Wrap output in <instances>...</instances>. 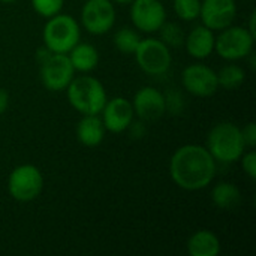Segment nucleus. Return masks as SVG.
<instances>
[{"mask_svg": "<svg viewBox=\"0 0 256 256\" xmlns=\"http://www.w3.org/2000/svg\"><path fill=\"white\" fill-rule=\"evenodd\" d=\"M172 182L184 190L206 189L216 176V160L204 146L186 144L178 147L170 160Z\"/></svg>", "mask_w": 256, "mask_h": 256, "instance_id": "f257e3e1", "label": "nucleus"}, {"mask_svg": "<svg viewBox=\"0 0 256 256\" xmlns=\"http://www.w3.org/2000/svg\"><path fill=\"white\" fill-rule=\"evenodd\" d=\"M206 148L216 162L234 164L240 160L246 150L242 129L232 122H220L214 124L207 135Z\"/></svg>", "mask_w": 256, "mask_h": 256, "instance_id": "f03ea898", "label": "nucleus"}, {"mask_svg": "<svg viewBox=\"0 0 256 256\" xmlns=\"http://www.w3.org/2000/svg\"><path fill=\"white\" fill-rule=\"evenodd\" d=\"M66 94L70 106L82 116L100 114L108 99L104 84L94 76L88 75L76 78L74 76V80L66 87Z\"/></svg>", "mask_w": 256, "mask_h": 256, "instance_id": "7ed1b4c3", "label": "nucleus"}, {"mask_svg": "<svg viewBox=\"0 0 256 256\" xmlns=\"http://www.w3.org/2000/svg\"><path fill=\"white\" fill-rule=\"evenodd\" d=\"M44 45L48 51L68 54L81 39V28L69 14H57L48 18L42 32Z\"/></svg>", "mask_w": 256, "mask_h": 256, "instance_id": "20e7f679", "label": "nucleus"}, {"mask_svg": "<svg viewBox=\"0 0 256 256\" xmlns=\"http://www.w3.org/2000/svg\"><path fill=\"white\" fill-rule=\"evenodd\" d=\"M39 78L42 86L50 92H63L75 76V69L68 54L51 52L46 48L38 51Z\"/></svg>", "mask_w": 256, "mask_h": 256, "instance_id": "39448f33", "label": "nucleus"}, {"mask_svg": "<svg viewBox=\"0 0 256 256\" xmlns=\"http://www.w3.org/2000/svg\"><path fill=\"white\" fill-rule=\"evenodd\" d=\"M255 36L242 26H230L214 38V51L228 62H237L250 56Z\"/></svg>", "mask_w": 256, "mask_h": 256, "instance_id": "423d86ee", "label": "nucleus"}, {"mask_svg": "<svg viewBox=\"0 0 256 256\" xmlns=\"http://www.w3.org/2000/svg\"><path fill=\"white\" fill-rule=\"evenodd\" d=\"M44 189V176L34 165L24 164L14 168L8 177V192L18 202L36 200Z\"/></svg>", "mask_w": 256, "mask_h": 256, "instance_id": "0eeeda50", "label": "nucleus"}, {"mask_svg": "<svg viewBox=\"0 0 256 256\" xmlns=\"http://www.w3.org/2000/svg\"><path fill=\"white\" fill-rule=\"evenodd\" d=\"M134 54L140 69L147 75H164L172 62L170 46L156 38L141 39Z\"/></svg>", "mask_w": 256, "mask_h": 256, "instance_id": "6e6552de", "label": "nucleus"}, {"mask_svg": "<svg viewBox=\"0 0 256 256\" xmlns=\"http://www.w3.org/2000/svg\"><path fill=\"white\" fill-rule=\"evenodd\" d=\"M114 22L116 8L111 0H86L81 9V24L90 34H105Z\"/></svg>", "mask_w": 256, "mask_h": 256, "instance_id": "1a4fd4ad", "label": "nucleus"}, {"mask_svg": "<svg viewBox=\"0 0 256 256\" xmlns=\"http://www.w3.org/2000/svg\"><path fill=\"white\" fill-rule=\"evenodd\" d=\"M130 21L142 33H156L166 21V9L160 0L130 2Z\"/></svg>", "mask_w": 256, "mask_h": 256, "instance_id": "9d476101", "label": "nucleus"}, {"mask_svg": "<svg viewBox=\"0 0 256 256\" xmlns=\"http://www.w3.org/2000/svg\"><path fill=\"white\" fill-rule=\"evenodd\" d=\"M182 84L186 92L198 98L213 96L218 88V74L202 63H194L184 68L182 74Z\"/></svg>", "mask_w": 256, "mask_h": 256, "instance_id": "9b49d317", "label": "nucleus"}, {"mask_svg": "<svg viewBox=\"0 0 256 256\" xmlns=\"http://www.w3.org/2000/svg\"><path fill=\"white\" fill-rule=\"evenodd\" d=\"M237 16L236 0H202L200 18L210 30H224L230 27Z\"/></svg>", "mask_w": 256, "mask_h": 256, "instance_id": "f8f14e48", "label": "nucleus"}, {"mask_svg": "<svg viewBox=\"0 0 256 256\" xmlns=\"http://www.w3.org/2000/svg\"><path fill=\"white\" fill-rule=\"evenodd\" d=\"M100 114L105 129L112 134H122L129 129L135 116L132 102L122 96L106 99Z\"/></svg>", "mask_w": 256, "mask_h": 256, "instance_id": "ddd939ff", "label": "nucleus"}, {"mask_svg": "<svg viewBox=\"0 0 256 256\" xmlns=\"http://www.w3.org/2000/svg\"><path fill=\"white\" fill-rule=\"evenodd\" d=\"M134 112L144 122L159 120L166 112L165 94L154 87H141L132 100Z\"/></svg>", "mask_w": 256, "mask_h": 256, "instance_id": "4468645a", "label": "nucleus"}, {"mask_svg": "<svg viewBox=\"0 0 256 256\" xmlns=\"http://www.w3.org/2000/svg\"><path fill=\"white\" fill-rule=\"evenodd\" d=\"M214 33L204 24L194 27L184 38V46L190 57L196 60L207 58L214 51Z\"/></svg>", "mask_w": 256, "mask_h": 256, "instance_id": "2eb2a0df", "label": "nucleus"}, {"mask_svg": "<svg viewBox=\"0 0 256 256\" xmlns=\"http://www.w3.org/2000/svg\"><path fill=\"white\" fill-rule=\"evenodd\" d=\"M105 126L99 114L96 116H82L78 122L75 134L76 140L86 147H98L105 138Z\"/></svg>", "mask_w": 256, "mask_h": 256, "instance_id": "dca6fc26", "label": "nucleus"}, {"mask_svg": "<svg viewBox=\"0 0 256 256\" xmlns=\"http://www.w3.org/2000/svg\"><path fill=\"white\" fill-rule=\"evenodd\" d=\"M188 252L190 256H218L220 252V240L210 230H200L188 240Z\"/></svg>", "mask_w": 256, "mask_h": 256, "instance_id": "f3484780", "label": "nucleus"}, {"mask_svg": "<svg viewBox=\"0 0 256 256\" xmlns=\"http://www.w3.org/2000/svg\"><path fill=\"white\" fill-rule=\"evenodd\" d=\"M69 60L75 69V72L88 74L94 70L99 64V52L92 44L78 42L69 52Z\"/></svg>", "mask_w": 256, "mask_h": 256, "instance_id": "a211bd4d", "label": "nucleus"}, {"mask_svg": "<svg viewBox=\"0 0 256 256\" xmlns=\"http://www.w3.org/2000/svg\"><path fill=\"white\" fill-rule=\"evenodd\" d=\"M212 201L218 208L234 210L242 202V192L234 183L220 182L212 190Z\"/></svg>", "mask_w": 256, "mask_h": 256, "instance_id": "6ab92c4d", "label": "nucleus"}, {"mask_svg": "<svg viewBox=\"0 0 256 256\" xmlns=\"http://www.w3.org/2000/svg\"><path fill=\"white\" fill-rule=\"evenodd\" d=\"M218 74V82H219V87L225 88V90H236L238 88L244 80H246V72L242 66L238 64H226L224 66Z\"/></svg>", "mask_w": 256, "mask_h": 256, "instance_id": "aec40b11", "label": "nucleus"}, {"mask_svg": "<svg viewBox=\"0 0 256 256\" xmlns=\"http://www.w3.org/2000/svg\"><path fill=\"white\" fill-rule=\"evenodd\" d=\"M142 38L132 27H122L114 34V45L123 54H134Z\"/></svg>", "mask_w": 256, "mask_h": 256, "instance_id": "412c9836", "label": "nucleus"}, {"mask_svg": "<svg viewBox=\"0 0 256 256\" xmlns=\"http://www.w3.org/2000/svg\"><path fill=\"white\" fill-rule=\"evenodd\" d=\"M160 33V40L168 45V46H182L184 44V32H183V27L177 22H164L162 27L158 30Z\"/></svg>", "mask_w": 256, "mask_h": 256, "instance_id": "4be33fe9", "label": "nucleus"}, {"mask_svg": "<svg viewBox=\"0 0 256 256\" xmlns=\"http://www.w3.org/2000/svg\"><path fill=\"white\" fill-rule=\"evenodd\" d=\"M174 12L183 21H194L200 16L201 0H174Z\"/></svg>", "mask_w": 256, "mask_h": 256, "instance_id": "5701e85b", "label": "nucleus"}, {"mask_svg": "<svg viewBox=\"0 0 256 256\" xmlns=\"http://www.w3.org/2000/svg\"><path fill=\"white\" fill-rule=\"evenodd\" d=\"M63 4L64 0H32V6L34 12L46 20L60 14Z\"/></svg>", "mask_w": 256, "mask_h": 256, "instance_id": "b1692460", "label": "nucleus"}, {"mask_svg": "<svg viewBox=\"0 0 256 256\" xmlns=\"http://www.w3.org/2000/svg\"><path fill=\"white\" fill-rule=\"evenodd\" d=\"M240 160H242V168H243V171L252 178V180H255L256 177V153L254 152V148H250V152H248V153H243L242 154V158H240Z\"/></svg>", "mask_w": 256, "mask_h": 256, "instance_id": "393cba45", "label": "nucleus"}, {"mask_svg": "<svg viewBox=\"0 0 256 256\" xmlns=\"http://www.w3.org/2000/svg\"><path fill=\"white\" fill-rule=\"evenodd\" d=\"M242 129V136H243V141H244V146L249 147V148H255L256 146V124L255 123H248L244 128H240Z\"/></svg>", "mask_w": 256, "mask_h": 256, "instance_id": "a878e982", "label": "nucleus"}, {"mask_svg": "<svg viewBox=\"0 0 256 256\" xmlns=\"http://www.w3.org/2000/svg\"><path fill=\"white\" fill-rule=\"evenodd\" d=\"M9 106V94L3 88H0V116L8 110Z\"/></svg>", "mask_w": 256, "mask_h": 256, "instance_id": "bb28decb", "label": "nucleus"}, {"mask_svg": "<svg viewBox=\"0 0 256 256\" xmlns=\"http://www.w3.org/2000/svg\"><path fill=\"white\" fill-rule=\"evenodd\" d=\"M111 2H116V3H120V4H128V3H130L134 0H111Z\"/></svg>", "mask_w": 256, "mask_h": 256, "instance_id": "cd10ccee", "label": "nucleus"}, {"mask_svg": "<svg viewBox=\"0 0 256 256\" xmlns=\"http://www.w3.org/2000/svg\"><path fill=\"white\" fill-rule=\"evenodd\" d=\"M2 3H12V2H15V0H0Z\"/></svg>", "mask_w": 256, "mask_h": 256, "instance_id": "c85d7f7f", "label": "nucleus"}]
</instances>
